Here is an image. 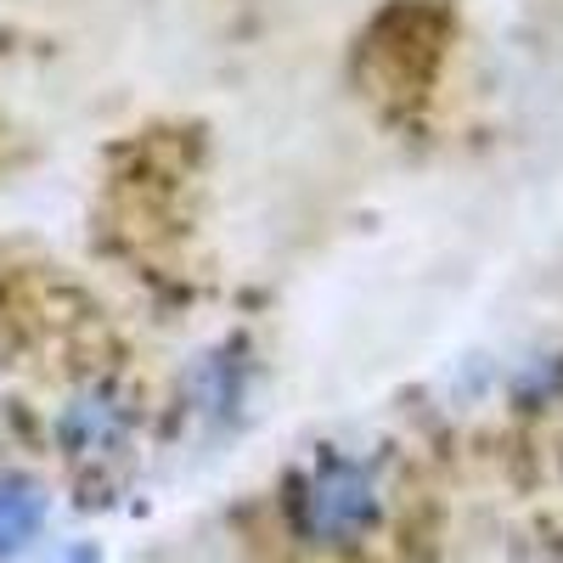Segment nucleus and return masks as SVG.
<instances>
[{
    "mask_svg": "<svg viewBox=\"0 0 563 563\" xmlns=\"http://www.w3.org/2000/svg\"><path fill=\"white\" fill-rule=\"evenodd\" d=\"M40 519H45L40 490L23 474H0V563L18 558L40 536Z\"/></svg>",
    "mask_w": 563,
    "mask_h": 563,
    "instance_id": "nucleus-1",
    "label": "nucleus"
}]
</instances>
